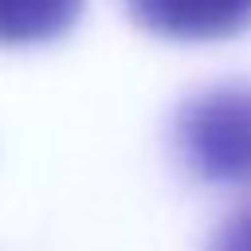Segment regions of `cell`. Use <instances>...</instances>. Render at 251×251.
Here are the masks:
<instances>
[{
	"mask_svg": "<svg viewBox=\"0 0 251 251\" xmlns=\"http://www.w3.org/2000/svg\"><path fill=\"white\" fill-rule=\"evenodd\" d=\"M184 161L216 184H251V82H220L176 114Z\"/></svg>",
	"mask_w": 251,
	"mask_h": 251,
	"instance_id": "cell-1",
	"label": "cell"
},
{
	"mask_svg": "<svg viewBox=\"0 0 251 251\" xmlns=\"http://www.w3.org/2000/svg\"><path fill=\"white\" fill-rule=\"evenodd\" d=\"M126 12L165 39H227L251 27V0H126Z\"/></svg>",
	"mask_w": 251,
	"mask_h": 251,
	"instance_id": "cell-2",
	"label": "cell"
},
{
	"mask_svg": "<svg viewBox=\"0 0 251 251\" xmlns=\"http://www.w3.org/2000/svg\"><path fill=\"white\" fill-rule=\"evenodd\" d=\"M86 0H0V43H43L63 35L78 16Z\"/></svg>",
	"mask_w": 251,
	"mask_h": 251,
	"instance_id": "cell-3",
	"label": "cell"
},
{
	"mask_svg": "<svg viewBox=\"0 0 251 251\" xmlns=\"http://www.w3.org/2000/svg\"><path fill=\"white\" fill-rule=\"evenodd\" d=\"M208 251H251V200L239 204L208 239Z\"/></svg>",
	"mask_w": 251,
	"mask_h": 251,
	"instance_id": "cell-4",
	"label": "cell"
}]
</instances>
